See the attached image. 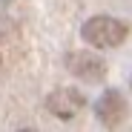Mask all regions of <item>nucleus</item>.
<instances>
[{
  "instance_id": "nucleus-4",
  "label": "nucleus",
  "mask_w": 132,
  "mask_h": 132,
  "mask_svg": "<svg viewBox=\"0 0 132 132\" xmlns=\"http://www.w3.org/2000/svg\"><path fill=\"white\" fill-rule=\"evenodd\" d=\"M95 115L109 129H115L118 123H123V118H126V101H123V95L118 89H106L95 101Z\"/></svg>"
},
{
  "instance_id": "nucleus-2",
  "label": "nucleus",
  "mask_w": 132,
  "mask_h": 132,
  "mask_svg": "<svg viewBox=\"0 0 132 132\" xmlns=\"http://www.w3.org/2000/svg\"><path fill=\"white\" fill-rule=\"evenodd\" d=\"M66 69L86 83H101L106 78V60L92 52H69L66 55Z\"/></svg>"
},
{
  "instance_id": "nucleus-6",
  "label": "nucleus",
  "mask_w": 132,
  "mask_h": 132,
  "mask_svg": "<svg viewBox=\"0 0 132 132\" xmlns=\"http://www.w3.org/2000/svg\"><path fill=\"white\" fill-rule=\"evenodd\" d=\"M0 63H3V57H0Z\"/></svg>"
},
{
  "instance_id": "nucleus-3",
  "label": "nucleus",
  "mask_w": 132,
  "mask_h": 132,
  "mask_svg": "<svg viewBox=\"0 0 132 132\" xmlns=\"http://www.w3.org/2000/svg\"><path fill=\"white\" fill-rule=\"evenodd\" d=\"M83 106H86V98L75 86H60V89L49 92V98H46V109L60 121H72Z\"/></svg>"
},
{
  "instance_id": "nucleus-1",
  "label": "nucleus",
  "mask_w": 132,
  "mask_h": 132,
  "mask_svg": "<svg viewBox=\"0 0 132 132\" xmlns=\"http://www.w3.org/2000/svg\"><path fill=\"white\" fill-rule=\"evenodd\" d=\"M129 26L112 14H95L80 26V37L95 49H115L126 40Z\"/></svg>"
},
{
  "instance_id": "nucleus-5",
  "label": "nucleus",
  "mask_w": 132,
  "mask_h": 132,
  "mask_svg": "<svg viewBox=\"0 0 132 132\" xmlns=\"http://www.w3.org/2000/svg\"><path fill=\"white\" fill-rule=\"evenodd\" d=\"M20 132H37V129H20Z\"/></svg>"
}]
</instances>
